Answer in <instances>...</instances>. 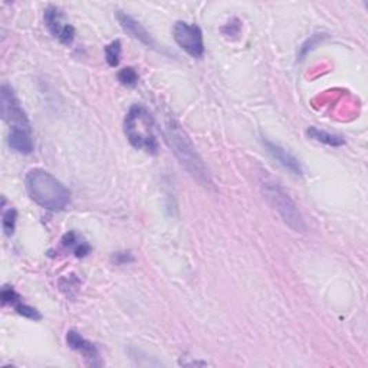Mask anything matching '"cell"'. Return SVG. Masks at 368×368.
Returning a JSON list of instances; mask_svg holds the SVG:
<instances>
[{
  "label": "cell",
  "instance_id": "cell-1",
  "mask_svg": "<svg viewBox=\"0 0 368 368\" xmlns=\"http://www.w3.org/2000/svg\"><path fill=\"white\" fill-rule=\"evenodd\" d=\"M25 184L33 202L46 210L61 212L71 203V192L43 169H32L26 174Z\"/></svg>",
  "mask_w": 368,
  "mask_h": 368
},
{
  "label": "cell",
  "instance_id": "cell-2",
  "mask_svg": "<svg viewBox=\"0 0 368 368\" xmlns=\"http://www.w3.org/2000/svg\"><path fill=\"white\" fill-rule=\"evenodd\" d=\"M164 137L184 169H186L200 184H203V186H212V178L207 167L196 152V148L190 141L186 131L181 128V125L174 119L167 120L164 125Z\"/></svg>",
  "mask_w": 368,
  "mask_h": 368
},
{
  "label": "cell",
  "instance_id": "cell-3",
  "mask_svg": "<svg viewBox=\"0 0 368 368\" xmlns=\"http://www.w3.org/2000/svg\"><path fill=\"white\" fill-rule=\"evenodd\" d=\"M124 132L130 144L147 154H157L159 141L153 116L143 105H132L124 120Z\"/></svg>",
  "mask_w": 368,
  "mask_h": 368
},
{
  "label": "cell",
  "instance_id": "cell-4",
  "mask_svg": "<svg viewBox=\"0 0 368 368\" xmlns=\"http://www.w3.org/2000/svg\"><path fill=\"white\" fill-rule=\"evenodd\" d=\"M260 186L266 202L280 216V219L285 222V225L289 226L294 232H305L307 226L304 217L287 190L279 183L269 180L263 181Z\"/></svg>",
  "mask_w": 368,
  "mask_h": 368
},
{
  "label": "cell",
  "instance_id": "cell-5",
  "mask_svg": "<svg viewBox=\"0 0 368 368\" xmlns=\"http://www.w3.org/2000/svg\"><path fill=\"white\" fill-rule=\"evenodd\" d=\"M173 38L176 43L193 58H200L205 54L203 33L198 26L187 22H176L173 28Z\"/></svg>",
  "mask_w": 368,
  "mask_h": 368
},
{
  "label": "cell",
  "instance_id": "cell-6",
  "mask_svg": "<svg viewBox=\"0 0 368 368\" xmlns=\"http://www.w3.org/2000/svg\"><path fill=\"white\" fill-rule=\"evenodd\" d=\"M0 103H2V116L10 125V130H25L32 131L28 115L21 105V101L16 96L14 91L9 85L2 87L0 94Z\"/></svg>",
  "mask_w": 368,
  "mask_h": 368
},
{
  "label": "cell",
  "instance_id": "cell-7",
  "mask_svg": "<svg viewBox=\"0 0 368 368\" xmlns=\"http://www.w3.org/2000/svg\"><path fill=\"white\" fill-rule=\"evenodd\" d=\"M45 25L51 35L63 45H71L75 38V29L65 19V14L57 6H49L45 10Z\"/></svg>",
  "mask_w": 368,
  "mask_h": 368
},
{
  "label": "cell",
  "instance_id": "cell-8",
  "mask_svg": "<svg viewBox=\"0 0 368 368\" xmlns=\"http://www.w3.org/2000/svg\"><path fill=\"white\" fill-rule=\"evenodd\" d=\"M66 343H68L70 348H72L74 351H76V353H79L88 364H91V365H101L103 364L98 348L92 343L83 338L79 332H76L74 329L66 332Z\"/></svg>",
  "mask_w": 368,
  "mask_h": 368
},
{
  "label": "cell",
  "instance_id": "cell-9",
  "mask_svg": "<svg viewBox=\"0 0 368 368\" xmlns=\"http://www.w3.org/2000/svg\"><path fill=\"white\" fill-rule=\"evenodd\" d=\"M116 19H119L121 28L128 33V35L134 39H137L139 42H141L143 45L148 46V48H153L157 49V43L153 39V37L150 35V32L134 18H131L130 14L124 13V12H116Z\"/></svg>",
  "mask_w": 368,
  "mask_h": 368
},
{
  "label": "cell",
  "instance_id": "cell-10",
  "mask_svg": "<svg viewBox=\"0 0 368 368\" xmlns=\"http://www.w3.org/2000/svg\"><path fill=\"white\" fill-rule=\"evenodd\" d=\"M263 144L266 145L267 152L271 153V156L282 165L285 167V169L288 172H291L292 174H296V176H300L303 174V165H300V163L298 161L296 157H294L289 152H287L285 148L280 147L279 144H275L269 140H263Z\"/></svg>",
  "mask_w": 368,
  "mask_h": 368
},
{
  "label": "cell",
  "instance_id": "cell-11",
  "mask_svg": "<svg viewBox=\"0 0 368 368\" xmlns=\"http://www.w3.org/2000/svg\"><path fill=\"white\" fill-rule=\"evenodd\" d=\"M8 144L13 152L19 154H30L35 150V143L32 139V131L25 130H10Z\"/></svg>",
  "mask_w": 368,
  "mask_h": 368
},
{
  "label": "cell",
  "instance_id": "cell-12",
  "mask_svg": "<svg viewBox=\"0 0 368 368\" xmlns=\"http://www.w3.org/2000/svg\"><path fill=\"white\" fill-rule=\"evenodd\" d=\"M61 242L65 249H71L76 258H85L91 252V246L88 245V242L83 241L75 232L66 233Z\"/></svg>",
  "mask_w": 368,
  "mask_h": 368
},
{
  "label": "cell",
  "instance_id": "cell-13",
  "mask_svg": "<svg viewBox=\"0 0 368 368\" xmlns=\"http://www.w3.org/2000/svg\"><path fill=\"white\" fill-rule=\"evenodd\" d=\"M307 134L308 136L318 141V143H323V144H327L329 147H340V145H344L345 141L338 137V136H334V134H329L327 131H321V130H318L315 127H311L307 130Z\"/></svg>",
  "mask_w": 368,
  "mask_h": 368
},
{
  "label": "cell",
  "instance_id": "cell-14",
  "mask_svg": "<svg viewBox=\"0 0 368 368\" xmlns=\"http://www.w3.org/2000/svg\"><path fill=\"white\" fill-rule=\"evenodd\" d=\"M121 41H112L110 45L105 46V59L108 62L110 66H112V68H115V66H119L120 63V59H121Z\"/></svg>",
  "mask_w": 368,
  "mask_h": 368
},
{
  "label": "cell",
  "instance_id": "cell-15",
  "mask_svg": "<svg viewBox=\"0 0 368 368\" xmlns=\"http://www.w3.org/2000/svg\"><path fill=\"white\" fill-rule=\"evenodd\" d=\"M116 78H119L120 83H121V85H124V87L132 88V87H136L137 83H139V74H137L136 70L131 68V66H127V68H123L119 72V76H116Z\"/></svg>",
  "mask_w": 368,
  "mask_h": 368
},
{
  "label": "cell",
  "instance_id": "cell-16",
  "mask_svg": "<svg viewBox=\"0 0 368 368\" xmlns=\"http://www.w3.org/2000/svg\"><path fill=\"white\" fill-rule=\"evenodd\" d=\"M16 219H18V212L14 209H9L3 212V219H2V226L5 230V235L6 236H12L14 233V227H16Z\"/></svg>",
  "mask_w": 368,
  "mask_h": 368
},
{
  "label": "cell",
  "instance_id": "cell-17",
  "mask_svg": "<svg viewBox=\"0 0 368 368\" xmlns=\"http://www.w3.org/2000/svg\"><path fill=\"white\" fill-rule=\"evenodd\" d=\"M13 307H14V311H16V312H18V314L22 315V316H25V318H29V320L38 321V320H41V318H42V315L39 314L38 309H35L33 307H29V305L23 304V303H22V299L19 300V303H16Z\"/></svg>",
  "mask_w": 368,
  "mask_h": 368
},
{
  "label": "cell",
  "instance_id": "cell-18",
  "mask_svg": "<svg viewBox=\"0 0 368 368\" xmlns=\"http://www.w3.org/2000/svg\"><path fill=\"white\" fill-rule=\"evenodd\" d=\"M21 299H22L21 295L16 292L12 287H5L2 289V303H3V305H8V304L9 305H14L16 303H19Z\"/></svg>",
  "mask_w": 368,
  "mask_h": 368
},
{
  "label": "cell",
  "instance_id": "cell-19",
  "mask_svg": "<svg viewBox=\"0 0 368 368\" xmlns=\"http://www.w3.org/2000/svg\"><path fill=\"white\" fill-rule=\"evenodd\" d=\"M114 260L116 265H125V263H130L134 260V258L131 256V254L128 252H120V254H116L114 256Z\"/></svg>",
  "mask_w": 368,
  "mask_h": 368
}]
</instances>
